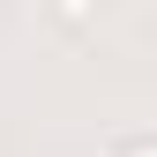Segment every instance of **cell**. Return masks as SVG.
<instances>
[{"instance_id":"6da1fadb","label":"cell","mask_w":157,"mask_h":157,"mask_svg":"<svg viewBox=\"0 0 157 157\" xmlns=\"http://www.w3.org/2000/svg\"><path fill=\"white\" fill-rule=\"evenodd\" d=\"M97 8H105V0H45V15H52L67 37H82V30L97 23Z\"/></svg>"},{"instance_id":"7a4b0ae2","label":"cell","mask_w":157,"mask_h":157,"mask_svg":"<svg viewBox=\"0 0 157 157\" xmlns=\"http://www.w3.org/2000/svg\"><path fill=\"white\" fill-rule=\"evenodd\" d=\"M112 157H157V135H120Z\"/></svg>"}]
</instances>
